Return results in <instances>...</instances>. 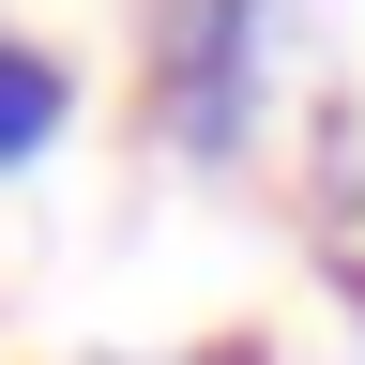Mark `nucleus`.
Returning a JSON list of instances; mask_svg holds the SVG:
<instances>
[{
  "mask_svg": "<svg viewBox=\"0 0 365 365\" xmlns=\"http://www.w3.org/2000/svg\"><path fill=\"white\" fill-rule=\"evenodd\" d=\"M274 61H289V0H168V76H153V107L182 153H244L259 137V91Z\"/></svg>",
  "mask_w": 365,
  "mask_h": 365,
  "instance_id": "nucleus-1",
  "label": "nucleus"
},
{
  "mask_svg": "<svg viewBox=\"0 0 365 365\" xmlns=\"http://www.w3.org/2000/svg\"><path fill=\"white\" fill-rule=\"evenodd\" d=\"M61 122H76V76L46 61V46H16V31H0V168L61 153Z\"/></svg>",
  "mask_w": 365,
  "mask_h": 365,
  "instance_id": "nucleus-2",
  "label": "nucleus"
},
{
  "mask_svg": "<svg viewBox=\"0 0 365 365\" xmlns=\"http://www.w3.org/2000/svg\"><path fill=\"white\" fill-rule=\"evenodd\" d=\"M319 274L365 304V182H335V213H319Z\"/></svg>",
  "mask_w": 365,
  "mask_h": 365,
  "instance_id": "nucleus-3",
  "label": "nucleus"
}]
</instances>
